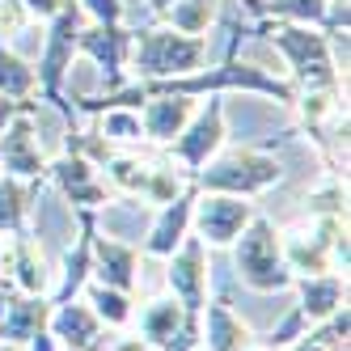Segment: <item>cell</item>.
Instances as JSON below:
<instances>
[{
	"label": "cell",
	"instance_id": "6da1fadb",
	"mask_svg": "<svg viewBox=\"0 0 351 351\" xmlns=\"http://www.w3.org/2000/svg\"><path fill=\"white\" fill-rule=\"evenodd\" d=\"M245 212L237 208V204H208L204 208V229H208V237H216V241H224L233 233V224L241 220Z\"/></svg>",
	"mask_w": 351,
	"mask_h": 351
}]
</instances>
